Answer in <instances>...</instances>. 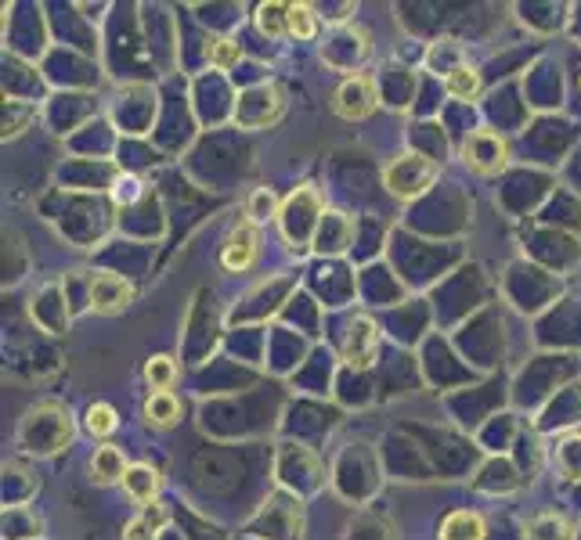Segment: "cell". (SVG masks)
<instances>
[{
	"instance_id": "6da1fadb",
	"label": "cell",
	"mask_w": 581,
	"mask_h": 540,
	"mask_svg": "<svg viewBox=\"0 0 581 540\" xmlns=\"http://www.w3.org/2000/svg\"><path fill=\"white\" fill-rule=\"evenodd\" d=\"M73 415L62 404H36L18 425V444L29 454H58L73 444Z\"/></svg>"
},
{
	"instance_id": "7a4b0ae2",
	"label": "cell",
	"mask_w": 581,
	"mask_h": 540,
	"mask_svg": "<svg viewBox=\"0 0 581 540\" xmlns=\"http://www.w3.org/2000/svg\"><path fill=\"white\" fill-rule=\"evenodd\" d=\"M437 177H441V166H437L433 159L412 155V152H408V155H397L393 163H387V170H383L387 191L393 198H401V202H412V198L426 195Z\"/></svg>"
},
{
	"instance_id": "3957f363",
	"label": "cell",
	"mask_w": 581,
	"mask_h": 540,
	"mask_svg": "<svg viewBox=\"0 0 581 540\" xmlns=\"http://www.w3.org/2000/svg\"><path fill=\"white\" fill-rule=\"evenodd\" d=\"M463 163L474 170V174H481V177H494V174H502L505 166H509V145H505V137L498 134V130H474L470 137H466V145H463Z\"/></svg>"
},
{
	"instance_id": "277c9868",
	"label": "cell",
	"mask_w": 581,
	"mask_h": 540,
	"mask_svg": "<svg viewBox=\"0 0 581 540\" xmlns=\"http://www.w3.org/2000/svg\"><path fill=\"white\" fill-rule=\"evenodd\" d=\"M376 105H380V87H376L372 76H362V73L347 76L332 94V112L340 119H347V123H358V119L372 115Z\"/></svg>"
},
{
	"instance_id": "5b68a950",
	"label": "cell",
	"mask_w": 581,
	"mask_h": 540,
	"mask_svg": "<svg viewBox=\"0 0 581 540\" xmlns=\"http://www.w3.org/2000/svg\"><path fill=\"white\" fill-rule=\"evenodd\" d=\"M87 303L95 314H123L130 303H134V285L123 277V274H112V270H97L91 274V288H87Z\"/></svg>"
},
{
	"instance_id": "8992f818",
	"label": "cell",
	"mask_w": 581,
	"mask_h": 540,
	"mask_svg": "<svg viewBox=\"0 0 581 540\" xmlns=\"http://www.w3.org/2000/svg\"><path fill=\"white\" fill-rule=\"evenodd\" d=\"M257 256H260L257 224H250V220L235 224V227H231V235H228V238H224V245H220V264H224V270L242 274V270H250L253 264H257Z\"/></svg>"
},
{
	"instance_id": "52a82bcc",
	"label": "cell",
	"mask_w": 581,
	"mask_h": 540,
	"mask_svg": "<svg viewBox=\"0 0 581 540\" xmlns=\"http://www.w3.org/2000/svg\"><path fill=\"white\" fill-rule=\"evenodd\" d=\"M123 490H127V497H130L134 505L148 508V505L159 501L163 475H159V468H152L148 461H134V465L127 468V475H123Z\"/></svg>"
},
{
	"instance_id": "ba28073f",
	"label": "cell",
	"mask_w": 581,
	"mask_h": 540,
	"mask_svg": "<svg viewBox=\"0 0 581 540\" xmlns=\"http://www.w3.org/2000/svg\"><path fill=\"white\" fill-rule=\"evenodd\" d=\"M380 354V332H376V321L372 317H358L347 332V343H343V357L351 360L354 367H369Z\"/></svg>"
},
{
	"instance_id": "9c48e42d",
	"label": "cell",
	"mask_w": 581,
	"mask_h": 540,
	"mask_svg": "<svg viewBox=\"0 0 581 540\" xmlns=\"http://www.w3.org/2000/svg\"><path fill=\"white\" fill-rule=\"evenodd\" d=\"M130 461L127 454L116 447V444H101V447L91 454V479L97 486H112V483H123Z\"/></svg>"
},
{
	"instance_id": "30bf717a",
	"label": "cell",
	"mask_w": 581,
	"mask_h": 540,
	"mask_svg": "<svg viewBox=\"0 0 581 540\" xmlns=\"http://www.w3.org/2000/svg\"><path fill=\"white\" fill-rule=\"evenodd\" d=\"M578 530L564 512H538L527 519L524 526V540H575Z\"/></svg>"
},
{
	"instance_id": "8fae6325",
	"label": "cell",
	"mask_w": 581,
	"mask_h": 540,
	"mask_svg": "<svg viewBox=\"0 0 581 540\" xmlns=\"http://www.w3.org/2000/svg\"><path fill=\"white\" fill-rule=\"evenodd\" d=\"M167 523H170V508H167L163 501H156V505L141 508V512L123 526V540H159Z\"/></svg>"
},
{
	"instance_id": "7c38bea8",
	"label": "cell",
	"mask_w": 581,
	"mask_h": 540,
	"mask_svg": "<svg viewBox=\"0 0 581 540\" xmlns=\"http://www.w3.org/2000/svg\"><path fill=\"white\" fill-rule=\"evenodd\" d=\"M487 537V523L481 512H470V508H459L452 512L444 523H441V534L437 540H484Z\"/></svg>"
},
{
	"instance_id": "4fadbf2b",
	"label": "cell",
	"mask_w": 581,
	"mask_h": 540,
	"mask_svg": "<svg viewBox=\"0 0 581 540\" xmlns=\"http://www.w3.org/2000/svg\"><path fill=\"white\" fill-rule=\"evenodd\" d=\"M145 422L152 429H174L181 422V400L174 393H148V400H145Z\"/></svg>"
},
{
	"instance_id": "5bb4252c",
	"label": "cell",
	"mask_w": 581,
	"mask_h": 540,
	"mask_svg": "<svg viewBox=\"0 0 581 540\" xmlns=\"http://www.w3.org/2000/svg\"><path fill=\"white\" fill-rule=\"evenodd\" d=\"M444 90L455 97V101H477L481 90H484V80L474 65H455L452 73H444Z\"/></svg>"
},
{
	"instance_id": "9a60e30c",
	"label": "cell",
	"mask_w": 581,
	"mask_h": 540,
	"mask_svg": "<svg viewBox=\"0 0 581 540\" xmlns=\"http://www.w3.org/2000/svg\"><path fill=\"white\" fill-rule=\"evenodd\" d=\"M145 382L152 385V393H174V382H178V360L159 354L145 364Z\"/></svg>"
},
{
	"instance_id": "2e32d148",
	"label": "cell",
	"mask_w": 581,
	"mask_h": 540,
	"mask_svg": "<svg viewBox=\"0 0 581 540\" xmlns=\"http://www.w3.org/2000/svg\"><path fill=\"white\" fill-rule=\"evenodd\" d=\"M257 25H260V33H268L271 40H286L290 36V4H264L260 11H257Z\"/></svg>"
},
{
	"instance_id": "e0dca14e",
	"label": "cell",
	"mask_w": 581,
	"mask_h": 540,
	"mask_svg": "<svg viewBox=\"0 0 581 540\" xmlns=\"http://www.w3.org/2000/svg\"><path fill=\"white\" fill-rule=\"evenodd\" d=\"M119 429V415H116V407L112 404H105V400H97L87 407V433L95 436V440H105V436H112Z\"/></svg>"
},
{
	"instance_id": "ac0fdd59",
	"label": "cell",
	"mask_w": 581,
	"mask_h": 540,
	"mask_svg": "<svg viewBox=\"0 0 581 540\" xmlns=\"http://www.w3.org/2000/svg\"><path fill=\"white\" fill-rule=\"evenodd\" d=\"M556 465L571 483H581V436H564L556 444Z\"/></svg>"
},
{
	"instance_id": "d6986e66",
	"label": "cell",
	"mask_w": 581,
	"mask_h": 540,
	"mask_svg": "<svg viewBox=\"0 0 581 540\" xmlns=\"http://www.w3.org/2000/svg\"><path fill=\"white\" fill-rule=\"evenodd\" d=\"M275 213H279L275 191H271V187H257V191L250 195V202H246V220H250V224H268Z\"/></svg>"
},
{
	"instance_id": "ffe728a7",
	"label": "cell",
	"mask_w": 581,
	"mask_h": 540,
	"mask_svg": "<svg viewBox=\"0 0 581 540\" xmlns=\"http://www.w3.org/2000/svg\"><path fill=\"white\" fill-rule=\"evenodd\" d=\"M290 36H296V40L318 36V15L311 4H290Z\"/></svg>"
},
{
	"instance_id": "44dd1931",
	"label": "cell",
	"mask_w": 581,
	"mask_h": 540,
	"mask_svg": "<svg viewBox=\"0 0 581 540\" xmlns=\"http://www.w3.org/2000/svg\"><path fill=\"white\" fill-rule=\"evenodd\" d=\"M239 58H242V47H239L235 40H228V36L209 40V65H213V69L228 73V69H235V65H239Z\"/></svg>"
}]
</instances>
